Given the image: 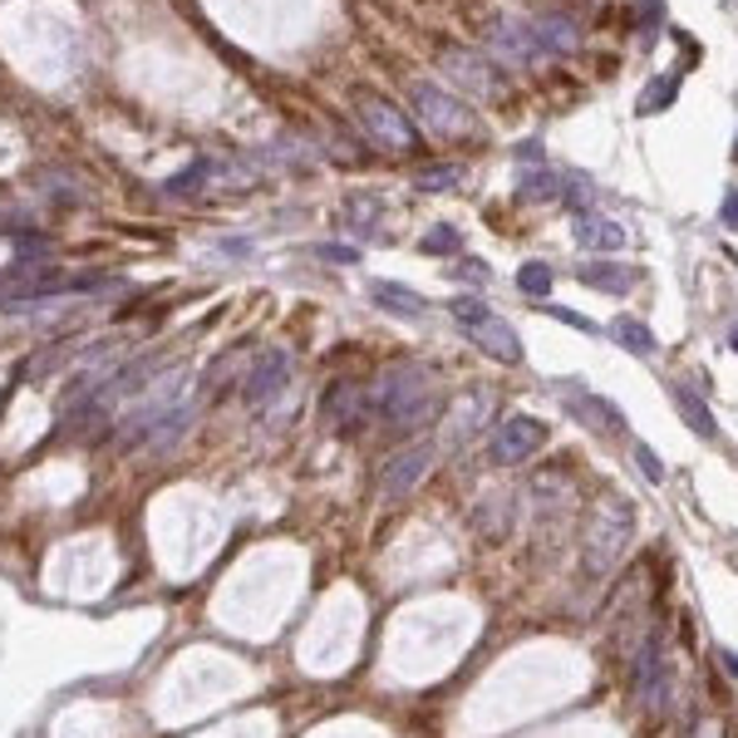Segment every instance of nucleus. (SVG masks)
I'll return each mask as SVG.
<instances>
[{
	"instance_id": "1",
	"label": "nucleus",
	"mask_w": 738,
	"mask_h": 738,
	"mask_svg": "<svg viewBox=\"0 0 738 738\" xmlns=\"http://www.w3.org/2000/svg\"><path fill=\"white\" fill-rule=\"evenodd\" d=\"M438 409H443L438 379L424 365H394L369 389V414H379V424L389 434H414V428L434 424Z\"/></svg>"
},
{
	"instance_id": "2",
	"label": "nucleus",
	"mask_w": 738,
	"mask_h": 738,
	"mask_svg": "<svg viewBox=\"0 0 738 738\" xmlns=\"http://www.w3.org/2000/svg\"><path fill=\"white\" fill-rule=\"evenodd\" d=\"M630 536H636V502L630 498H606L596 502V512H590L586 522V536H582V566L586 576H610L620 566V556H626Z\"/></svg>"
},
{
	"instance_id": "3",
	"label": "nucleus",
	"mask_w": 738,
	"mask_h": 738,
	"mask_svg": "<svg viewBox=\"0 0 738 738\" xmlns=\"http://www.w3.org/2000/svg\"><path fill=\"white\" fill-rule=\"evenodd\" d=\"M453 321L468 330L473 345H482V355H492V360H502V365H522V340H517V330L498 311H488L478 295H458V301H453Z\"/></svg>"
},
{
	"instance_id": "4",
	"label": "nucleus",
	"mask_w": 738,
	"mask_h": 738,
	"mask_svg": "<svg viewBox=\"0 0 738 738\" xmlns=\"http://www.w3.org/2000/svg\"><path fill=\"white\" fill-rule=\"evenodd\" d=\"M630 674H636V694L650 714H664L674 699V664L664 655V640L660 636H645V645L636 650L630 660Z\"/></svg>"
},
{
	"instance_id": "5",
	"label": "nucleus",
	"mask_w": 738,
	"mask_h": 738,
	"mask_svg": "<svg viewBox=\"0 0 738 738\" xmlns=\"http://www.w3.org/2000/svg\"><path fill=\"white\" fill-rule=\"evenodd\" d=\"M409 99H414V113L424 119V129L443 133V139H468V133H473L468 104L453 99V94H443L438 84H424V79H419L414 89H409Z\"/></svg>"
},
{
	"instance_id": "6",
	"label": "nucleus",
	"mask_w": 738,
	"mask_h": 738,
	"mask_svg": "<svg viewBox=\"0 0 738 738\" xmlns=\"http://www.w3.org/2000/svg\"><path fill=\"white\" fill-rule=\"evenodd\" d=\"M428 468H434V443L419 438V443H409V448H399L394 458H384V468H379V502L409 498V492L428 478Z\"/></svg>"
},
{
	"instance_id": "7",
	"label": "nucleus",
	"mask_w": 738,
	"mask_h": 738,
	"mask_svg": "<svg viewBox=\"0 0 738 738\" xmlns=\"http://www.w3.org/2000/svg\"><path fill=\"white\" fill-rule=\"evenodd\" d=\"M355 104H360V119L369 123V133H375V139L384 143V148H394V153H414V148H419L414 123H409L404 109H394L384 94L360 89V94H355Z\"/></svg>"
},
{
	"instance_id": "8",
	"label": "nucleus",
	"mask_w": 738,
	"mask_h": 738,
	"mask_svg": "<svg viewBox=\"0 0 738 738\" xmlns=\"http://www.w3.org/2000/svg\"><path fill=\"white\" fill-rule=\"evenodd\" d=\"M542 443H546V424L542 419H532V414H512V419H502L498 424V434H492V463H527L532 453H542Z\"/></svg>"
},
{
	"instance_id": "9",
	"label": "nucleus",
	"mask_w": 738,
	"mask_h": 738,
	"mask_svg": "<svg viewBox=\"0 0 738 738\" xmlns=\"http://www.w3.org/2000/svg\"><path fill=\"white\" fill-rule=\"evenodd\" d=\"M286 379H291V355L286 350H267V355H257L251 375L241 379V394H247L251 409H267V404H276V399H281Z\"/></svg>"
},
{
	"instance_id": "10",
	"label": "nucleus",
	"mask_w": 738,
	"mask_h": 738,
	"mask_svg": "<svg viewBox=\"0 0 738 738\" xmlns=\"http://www.w3.org/2000/svg\"><path fill=\"white\" fill-rule=\"evenodd\" d=\"M488 45L502 65H536V59H546V50L532 35V20H492Z\"/></svg>"
},
{
	"instance_id": "11",
	"label": "nucleus",
	"mask_w": 738,
	"mask_h": 738,
	"mask_svg": "<svg viewBox=\"0 0 738 738\" xmlns=\"http://www.w3.org/2000/svg\"><path fill=\"white\" fill-rule=\"evenodd\" d=\"M321 414H325V424H330L335 434H345V428L365 424V414H369V394H365L360 384H350V379H335V384L325 389Z\"/></svg>"
},
{
	"instance_id": "12",
	"label": "nucleus",
	"mask_w": 738,
	"mask_h": 738,
	"mask_svg": "<svg viewBox=\"0 0 738 738\" xmlns=\"http://www.w3.org/2000/svg\"><path fill=\"white\" fill-rule=\"evenodd\" d=\"M443 65H448V74L473 99H498V74H492V65L482 55H473V50H443Z\"/></svg>"
},
{
	"instance_id": "13",
	"label": "nucleus",
	"mask_w": 738,
	"mask_h": 738,
	"mask_svg": "<svg viewBox=\"0 0 738 738\" xmlns=\"http://www.w3.org/2000/svg\"><path fill=\"white\" fill-rule=\"evenodd\" d=\"M576 281L590 291H606V295H626L640 286V271L636 267H620V261H590V267H576Z\"/></svg>"
},
{
	"instance_id": "14",
	"label": "nucleus",
	"mask_w": 738,
	"mask_h": 738,
	"mask_svg": "<svg viewBox=\"0 0 738 738\" xmlns=\"http://www.w3.org/2000/svg\"><path fill=\"white\" fill-rule=\"evenodd\" d=\"M473 522H478V532L488 536V542H502L517 522V498L512 492H488V498L473 508Z\"/></svg>"
},
{
	"instance_id": "15",
	"label": "nucleus",
	"mask_w": 738,
	"mask_h": 738,
	"mask_svg": "<svg viewBox=\"0 0 738 738\" xmlns=\"http://www.w3.org/2000/svg\"><path fill=\"white\" fill-rule=\"evenodd\" d=\"M566 409H572L582 424H590L596 434H626V414H620L610 399H596V394H566Z\"/></svg>"
},
{
	"instance_id": "16",
	"label": "nucleus",
	"mask_w": 738,
	"mask_h": 738,
	"mask_svg": "<svg viewBox=\"0 0 738 738\" xmlns=\"http://www.w3.org/2000/svg\"><path fill=\"white\" fill-rule=\"evenodd\" d=\"M576 241H582L586 251H620L626 247V227H620L616 217H600V213H582L576 217Z\"/></svg>"
},
{
	"instance_id": "17",
	"label": "nucleus",
	"mask_w": 738,
	"mask_h": 738,
	"mask_svg": "<svg viewBox=\"0 0 738 738\" xmlns=\"http://www.w3.org/2000/svg\"><path fill=\"white\" fill-rule=\"evenodd\" d=\"M670 399H674V409L684 414V424H690L694 434H699V438H719V424H714L709 404H704V399L694 394L690 379H674V384H670Z\"/></svg>"
},
{
	"instance_id": "18",
	"label": "nucleus",
	"mask_w": 738,
	"mask_h": 738,
	"mask_svg": "<svg viewBox=\"0 0 738 738\" xmlns=\"http://www.w3.org/2000/svg\"><path fill=\"white\" fill-rule=\"evenodd\" d=\"M532 35H536V45H542L546 55H572V50L582 45V30H576L566 15H536Z\"/></svg>"
},
{
	"instance_id": "19",
	"label": "nucleus",
	"mask_w": 738,
	"mask_h": 738,
	"mask_svg": "<svg viewBox=\"0 0 738 738\" xmlns=\"http://www.w3.org/2000/svg\"><path fill=\"white\" fill-rule=\"evenodd\" d=\"M375 305L379 311H389V315H404V321H419V315L428 311V301L419 291H409V286H399V281H375Z\"/></svg>"
},
{
	"instance_id": "20",
	"label": "nucleus",
	"mask_w": 738,
	"mask_h": 738,
	"mask_svg": "<svg viewBox=\"0 0 738 738\" xmlns=\"http://www.w3.org/2000/svg\"><path fill=\"white\" fill-rule=\"evenodd\" d=\"M610 340H616L620 350L640 355V360H645V355L655 350V335H650V325H645V321H636V315H616V321H610Z\"/></svg>"
},
{
	"instance_id": "21",
	"label": "nucleus",
	"mask_w": 738,
	"mask_h": 738,
	"mask_svg": "<svg viewBox=\"0 0 738 738\" xmlns=\"http://www.w3.org/2000/svg\"><path fill=\"white\" fill-rule=\"evenodd\" d=\"M674 94H680V69H670L664 79H650L645 89H640V104H636V113H660V109H670L674 104Z\"/></svg>"
},
{
	"instance_id": "22",
	"label": "nucleus",
	"mask_w": 738,
	"mask_h": 738,
	"mask_svg": "<svg viewBox=\"0 0 738 738\" xmlns=\"http://www.w3.org/2000/svg\"><path fill=\"white\" fill-rule=\"evenodd\" d=\"M522 197L527 203H562L566 187H562V177L542 167V173H522Z\"/></svg>"
},
{
	"instance_id": "23",
	"label": "nucleus",
	"mask_w": 738,
	"mask_h": 738,
	"mask_svg": "<svg viewBox=\"0 0 738 738\" xmlns=\"http://www.w3.org/2000/svg\"><path fill=\"white\" fill-rule=\"evenodd\" d=\"M463 183V167L458 163H438V167H424V173L414 177L419 193H453V187Z\"/></svg>"
},
{
	"instance_id": "24",
	"label": "nucleus",
	"mask_w": 738,
	"mask_h": 738,
	"mask_svg": "<svg viewBox=\"0 0 738 738\" xmlns=\"http://www.w3.org/2000/svg\"><path fill=\"white\" fill-rule=\"evenodd\" d=\"M552 281H556V271L546 267V261H527V267L517 271V286H522L527 295H536V301H546V295H552Z\"/></svg>"
},
{
	"instance_id": "25",
	"label": "nucleus",
	"mask_w": 738,
	"mask_h": 738,
	"mask_svg": "<svg viewBox=\"0 0 738 738\" xmlns=\"http://www.w3.org/2000/svg\"><path fill=\"white\" fill-rule=\"evenodd\" d=\"M207 173H213V163H207V158H197V163L187 167V173L167 177V193H177V197H183V193H197V187H203V177H207Z\"/></svg>"
},
{
	"instance_id": "26",
	"label": "nucleus",
	"mask_w": 738,
	"mask_h": 738,
	"mask_svg": "<svg viewBox=\"0 0 738 738\" xmlns=\"http://www.w3.org/2000/svg\"><path fill=\"white\" fill-rule=\"evenodd\" d=\"M458 241H463V237H458L453 227H434L424 241H419V251H428V257H443V251H458Z\"/></svg>"
},
{
	"instance_id": "27",
	"label": "nucleus",
	"mask_w": 738,
	"mask_h": 738,
	"mask_svg": "<svg viewBox=\"0 0 738 738\" xmlns=\"http://www.w3.org/2000/svg\"><path fill=\"white\" fill-rule=\"evenodd\" d=\"M453 276H458V281H473V286H488V281H492V271H488V261L463 257L458 267H453Z\"/></svg>"
},
{
	"instance_id": "28",
	"label": "nucleus",
	"mask_w": 738,
	"mask_h": 738,
	"mask_svg": "<svg viewBox=\"0 0 738 738\" xmlns=\"http://www.w3.org/2000/svg\"><path fill=\"white\" fill-rule=\"evenodd\" d=\"M636 463H640V473H645L650 482H664V463L655 458V448H650V443H636Z\"/></svg>"
},
{
	"instance_id": "29",
	"label": "nucleus",
	"mask_w": 738,
	"mask_h": 738,
	"mask_svg": "<svg viewBox=\"0 0 738 738\" xmlns=\"http://www.w3.org/2000/svg\"><path fill=\"white\" fill-rule=\"evenodd\" d=\"M546 315H556L562 325H572V330H582V335H596V321H586V315H576V311H566V305H542Z\"/></svg>"
},
{
	"instance_id": "30",
	"label": "nucleus",
	"mask_w": 738,
	"mask_h": 738,
	"mask_svg": "<svg viewBox=\"0 0 738 738\" xmlns=\"http://www.w3.org/2000/svg\"><path fill=\"white\" fill-rule=\"evenodd\" d=\"M473 409H488V399H482V394H473ZM478 428H482V424H473V419L463 414V424H453V438H463V443H468L473 434H478Z\"/></svg>"
},
{
	"instance_id": "31",
	"label": "nucleus",
	"mask_w": 738,
	"mask_h": 738,
	"mask_svg": "<svg viewBox=\"0 0 738 738\" xmlns=\"http://www.w3.org/2000/svg\"><path fill=\"white\" fill-rule=\"evenodd\" d=\"M719 217H724V227L729 231H738V193L729 187V193H724V203H719Z\"/></svg>"
},
{
	"instance_id": "32",
	"label": "nucleus",
	"mask_w": 738,
	"mask_h": 738,
	"mask_svg": "<svg viewBox=\"0 0 738 738\" xmlns=\"http://www.w3.org/2000/svg\"><path fill=\"white\" fill-rule=\"evenodd\" d=\"M321 257L325 261H355L360 251H355V247H321Z\"/></svg>"
},
{
	"instance_id": "33",
	"label": "nucleus",
	"mask_w": 738,
	"mask_h": 738,
	"mask_svg": "<svg viewBox=\"0 0 738 738\" xmlns=\"http://www.w3.org/2000/svg\"><path fill=\"white\" fill-rule=\"evenodd\" d=\"M655 15H660V0H640V20H645V25H655Z\"/></svg>"
},
{
	"instance_id": "34",
	"label": "nucleus",
	"mask_w": 738,
	"mask_h": 738,
	"mask_svg": "<svg viewBox=\"0 0 738 738\" xmlns=\"http://www.w3.org/2000/svg\"><path fill=\"white\" fill-rule=\"evenodd\" d=\"M719 660H724V670H729V674H738V660L729 655V650H719Z\"/></svg>"
},
{
	"instance_id": "35",
	"label": "nucleus",
	"mask_w": 738,
	"mask_h": 738,
	"mask_svg": "<svg viewBox=\"0 0 738 738\" xmlns=\"http://www.w3.org/2000/svg\"><path fill=\"white\" fill-rule=\"evenodd\" d=\"M729 350L738 355V325H734V330H729Z\"/></svg>"
},
{
	"instance_id": "36",
	"label": "nucleus",
	"mask_w": 738,
	"mask_h": 738,
	"mask_svg": "<svg viewBox=\"0 0 738 738\" xmlns=\"http://www.w3.org/2000/svg\"><path fill=\"white\" fill-rule=\"evenodd\" d=\"M734 158H738V133H734Z\"/></svg>"
}]
</instances>
